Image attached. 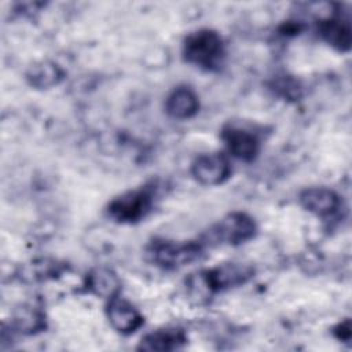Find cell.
Returning a JSON list of instances; mask_svg holds the SVG:
<instances>
[{
	"mask_svg": "<svg viewBox=\"0 0 352 352\" xmlns=\"http://www.w3.org/2000/svg\"><path fill=\"white\" fill-rule=\"evenodd\" d=\"M334 336L341 340V341H349L351 340V320L349 319H345L344 322H340L334 330H333Z\"/></svg>",
	"mask_w": 352,
	"mask_h": 352,
	"instance_id": "obj_16",
	"label": "cell"
},
{
	"mask_svg": "<svg viewBox=\"0 0 352 352\" xmlns=\"http://www.w3.org/2000/svg\"><path fill=\"white\" fill-rule=\"evenodd\" d=\"M106 316L111 327L121 334H132L144 323L140 312L118 294L109 298L106 305Z\"/></svg>",
	"mask_w": 352,
	"mask_h": 352,
	"instance_id": "obj_8",
	"label": "cell"
},
{
	"mask_svg": "<svg viewBox=\"0 0 352 352\" xmlns=\"http://www.w3.org/2000/svg\"><path fill=\"white\" fill-rule=\"evenodd\" d=\"M187 336L180 329H161L146 334L138 346L142 351H175L186 345Z\"/></svg>",
	"mask_w": 352,
	"mask_h": 352,
	"instance_id": "obj_12",
	"label": "cell"
},
{
	"mask_svg": "<svg viewBox=\"0 0 352 352\" xmlns=\"http://www.w3.org/2000/svg\"><path fill=\"white\" fill-rule=\"evenodd\" d=\"M221 139L227 150L245 162L253 161L260 151L258 138L253 132L235 125H226L221 129Z\"/></svg>",
	"mask_w": 352,
	"mask_h": 352,
	"instance_id": "obj_7",
	"label": "cell"
},
{
	"mask_svg": "<svg viewBox=\"0 0 352 352\" xmlns=\"http://www.w3.org/2000/svg\"><path fill=\"white\" fill-rule=\"evenodd\" d=\"M63 76V70L56 63L44 60L30 66V69L26 73V80L34 88L47 89L54 85H58L62 81Z\"/></svg>",
	"mask_w": 352,
	"mask_h": 352,
	"instance_id": "obj_14",
	"label": "cell"
},
{
	"mask_svg": "<svg viewBox=\"0 0 352 352\" xmlns=\"http://www.w3.org/2000/svg\"><path fill=\"white\" fill-rule=\"evenodd\" d=\"M300 202L308 212L319 216L329 217L337 213L341 205L338 194L327 187H309L301 191Z\"/></svg>",
	"mask_w": 352,
	"mask_h": 352,
	"instance_id": "obj_9",
	"label": "cell"
},
{
	"mask_svg": "<svg viewBox=\"0 0 352 352\" xmlns=\"http://www.w3.org/2000/svg\"><path fill=\"white\" fill-rule=\"evenodd\" d=\"M191 175L204 186H219L231 176V165L221 153L201 154L191 165Z\"/></svg>",
	"mask_w": 352,
	"mask_h": 352,
	"instance_id": "obj_6",
	"label": "cell"
},
{
	"mask_svg": "<svg viewBox=\"0 0 352 352\" xmlns=\"http://www.w3.org/2000/svg\"><path fill=\"white\" fill-rule=\"evenodd\" d=\"M147 257L157 267L164 270H177L198 260L204 253V245L199 241L173 242L166 239H154L147 246Z\"/></svg>",
	"mask_w": 352,
	"mask_h": 352,
	"instance_id": "obj_4",
	"label": "cell"
},
{
	"mask_svg": "<svg viewBox=\"0 0 352 352\" xmlns=\"http://www.w3.org/2000/svg\"><path fill=\"white\" fill-rule=\"evenodd\" d=\"M253 268L245 264L228 263L210 270L191 274L187 287L192 296L209 297L217 292L243 285L253 276Z\"/></svg>",
	"mask_w": 352,
	"mask_h": 352,
	"instance_id": "obj_1",
	"label": "cell"
},
{
	"mask_svg": "<svg viewBox=\"0 0 352 352\" xmlns=\"http://www.w3.org/2000/svg\"><path fill=\"white\" fill-rule=\"evenodd\" d=\"M12 326L19 333L34 334L37 331L44 330L45 315L41 311V308L32 305V304H25L15 311V315L12 319Z\"/></svg>",
	"mask_w": 352,
	"mask_h": 352,
	"instance_id": "obj_15",
	"label": "cell"
},
{
	"mask_svg": "<svg viewBox=\"0 0 352 352\" xmlns=\"http://www.w3.org/2000/svg\"><path fill=\"white\" fill-rule=\"evenodd\" d=\"M254 220L243 212H232L223 217L209 232V238L227 245H241L256 235Z\"/></svg>",
	"mask_w": 352,
	"mask_h": 352,
	"instance_id": "obj_5",
	"label": "cell"
},
{
	"mask_svg": "<svg viewBox=\"0 0 352 352\" xmlns=\"http://www.w3.org/2000/svg\"><path fill=\"white\" fill-rule=\"evenodd\" d=\"M155 186L146 184L116 197L107 205V214L117 223L133 224L143 220L154 206Z\"/></svg>",
	"mask_w": 352,
	"mask_h": 352,
	"instance_id": "obj_3",
	"label": "cell"
},
{
	"mask_svg": "<svg viewBox=\"0 0 352 352\" xmlns=\"http://www.w3.org/2000/svg\"><path fill=\"white\" fill-rule=\"evenodd\" d=\"M199 102L195 92L188 87L175 88L165 102L166 113L177 120L191 118L198 113Z\"/></svg>",
	"mask_w": 352,
	"mask_h": 352,
	"instance_id": "obj_11",
	"label": "cell"
},
{
	"mask_svg": "<svg viewBox=\"0 0 352 352\" xmlns=\"http://www.w3.org/2000/svg\"><path fill=\"white\" fill-rule=\"evenodd\" d=\"M319 33L323 40L333 48L341 52H346L351 50L352 30L348 19L340 15L324 18L319 23Z\"/></svg>",
	"mask_w": 352,
	"mask_h": 352,
	"instance_id": "obj_10",
	"label": "cell"
},
{
	"mask_svg": "<svg viewBox=\"0 0 352 352\" xmlns=\"http://www.w3.org/2000/svg\"><path fill=\"white\" fill-rule=\"evenodd\" d=\"M87 290L99 297H106L107 300L117 296L120 292V279L109 268H95L92 270L85 279Z\"/></svg>",
	"mask_w": 352,
	"mask_h": 352,
	"instance_id": "obj_13",
	"label": "cell"
},
{
	"mask_svg": "<svg viewBox=\"0 0 352 352\" xmlns=\"http://www.w3.org/2000/svg\"><path fill=\"white\" fill-rule=\"evenodd\" d=\"M226 56L221 36L212 29H199L190 33L183 43V58L202 70H217Z\"/></svg>",
	"mask_w": 352,
	"mask_h": 352,
	"instance_id": "obj_2",
	"label": "cell"
}]
</instances>
